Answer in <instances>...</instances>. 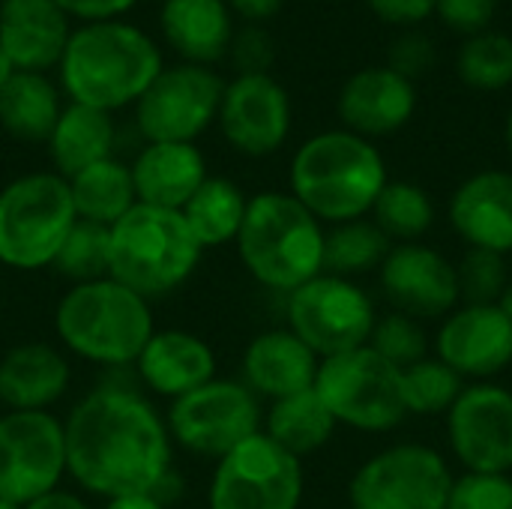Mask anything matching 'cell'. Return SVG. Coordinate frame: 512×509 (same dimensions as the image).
I'll return each instance as SVG.
<instances>
[{
  "label": "cell",
  "mask_w": 512,
  "mask_h": 509,
  "mask_svg": "<svg viewBox=\"0 0 512 509\" xmlns=\"http://www.w3.org/2000/svg\"><path fill=\"white\" fill-rule=\"evenodd\" d=\"M12 75H15V66H12V63H9V57L0 51V93H3V87L9 84V78H12Z\"/></svg>",
  "instance_id": "obj_48"
},
{
  "label": "cell",
  "mask_w": 512,
  "mask_h": 509,
  "mask_svg": "<svg viewBox=\"0 0 512 509\" xmlns=\"http://www.w3.org/2000/svg\"><path fill=\"white\" fill-rule=\"evenodd\" d=\"M63 105L57 78L15 72L0 93V129L21 144H45Z\"/></svg>",
  "instance_id": "obj_28"
},
{
  "label": "cell",
  "mask_w": 512,
  "mask_h": 509,
  "mask_svg": "<svg viewBox=\"0 0 512 509\" xmlns=\"http://www.w3.org/2000/svg\"><path fill=\"white\" fill-rule=\"evenodd\" d=\"M462 390L465 381L435 354L399 369V396L408 417H444Z\"/></svg>",
  "instance_id": "obj_34"
},
{
  "label": "cell",
  "mask_w": 512,
  "mask_h": 509,
  "mask_svg": "<svg viewBox=\"0 0 512 509\" xmlns=\"http://www.w3.org/2000/svg\"><path fill=\"white\" fill-rule=\"evenodd\" d=\"M72 27L57 0H0V51L15 72L57 69Z\"/></svg>",
  "instance_id": "obj_23"
},
{
  "label": "cell",
  "mask_w": 512,
  "mask_h": 509,
  "mask_svg": "<svg viewBox=\"0 0 512 509\" xmlns=\"http://www.w3.org/2000/svg\"><path fill=\"white\" fill-rule=\"evenodd\" d=\"M375 321V297L357 279L324 270L285 294V327L321 360L369 345Z\"/></svg>",
  "instance_id": "obj_9"
},
{
  "label": "cell",
  "mask_w": 512,
  "mask_h": 509,
  "mask_svg": "<svg viewBox=\"0 0 512 509\" xmlns=\"http://www.w3.org/2000/svg\"><path fill=\"white\" fill-rule=\"evenodd\" d=\"M129 168L138 204L165 210H183L210 177L201 147L183 141H144Z\"/></svg>",
  "instance_id": "obj_25"
},
{
  "label": "cell",
  "mask_w": 512,
  "mask_h": 509,
  "mask_svg": "<svg viewBox=\"0 0 512 509\" xmlns=\"http://www.w3.org/2000/svg\"><path fill=\"white\" fill-rule=\"evenodd\" d=\"M498 309L512 321V276L510 282H507V288H504V294H501V300H498Z\"/></svg>",
  "instance_id": "obj_49"
},
{
  "label": "cell",
  "mask_w": 512,
  "mask_h": 509,
  "mask_svg": "<svg viewBox=\"0 0 512 509\" xmlns=\"http://www.w3.org/2000/svg\"><path fill=\"white\" fill-rule=\"evenodd\" d=\"M78 222L69 180L54 171H24L0 186V267L12 273L51 270Z\"/></svg>",
  "instance_id": "obj_7"
},
{
  "label": "cell",
  "mask_w": 512,
  "mask_h": 509,
  "mask_svg": "<svg viewBox=\"0 0 512 509\" xmlns=\"http://www.w3.org/2000/svg\"><path fill=\"white\" fill-rule=\"evenodd\" d=\"M447 222L468 249L507 258L512 252L510 168H483L465 177L447 201Z\"/></svg>",
  "instance_id": "obj_21"
},
{
  "label": "cell",
  "mask_w": 512,
  "mask_h": 509,
  "mask_svg": "<svg viewBox=\"0 0 512 509\" xmlns=\"http://www.w3.org/2000/svg\"><path fill=\"white\" fill-rule=\"evenodd\" d=\"M225 78L213 66L165 63L150 90L135 102L132 120L141 141H183L198 138L216 126Z\"/></svg>",
  "instance_id": "obj_14"
},
{
  "label": "cell",
  "mask_w": 512,
  "mask_h": 509,
  "mask_svg": "<svg viewBox=\"0 0 512 509\" xmlns=\"http://www.w3.org/2000/svg\"><path fill=\"white\" fill-rule=\"evenodd\" d=\"M69 192L75 216L102 228H111L138 204L132 168L120 156L102 159L69 177Z\"/></svg>",
  "instance_id": "obj_31"
},
{
  "label": "cell",
  "mask_w": 512,
  "mask_h": 509,
  "mask_svg": "<svg viewBox=\"0 0 512 509\" xmlns=\"http://www.w3.org/2000/svg\"><path fill=\"white\" fill-rule=\"evenodd\" d=\"M165 423L174 450L216 462L261 432L264 402L240 378L216 375L204 387L168 402Z\"/></svg>",
  "instance_id": "obj_8"
},
{
  "label": "cell",
  "mask_w": 512,
  "mask_h": 509,
  "mask_svg": "<svg viewBox=\"0 0 512 509\" xmlns=\"http://www.w3.org/2000/svg\"><path fill=\"white\" fill-rule=\"evenodd\" d=\"M24 509H96L81 492H72V489H57L33 504H27Z\"/></svg>",
  "instance_id": "obj_46"
},
{
  "label": "cell",
  "mask_w": 512,
  "mask_h": 509,
  "mask_svg": "<svg viewBox=\"0 0 512 509\" xmlns=\"http://www.w3.org/2000/svg\"><path fill=\"white\" fill-rule=\"evenodd\" d=\"M315 393L336 426L363 435H384L408 420L399 396V369L381 360L369 345L321 360Z\"/></svg>",
  "instance_id": "obj_10"
},
{
  "label": "cell",
  "mask_w": 512,
  "mask_h": 509,
  "mask_svg": "<svg viewBox=\"0 0 512 509\" xmlns=\"http://www.w3.org/2000/svg\"><path fill=\"white\" fill-rule=\"evenodd\" d=\"M369 219L384 231L390 243H417L435 228L438 207L420 183L390 180L378 195Z\"/></svg>",
  "instance_id": "obj_32"
},
{
  "label": "cell",
  "mask_w": 512,
  "mask_h": 509,
  "mask_svg": "<svg viewBox=\"0 0 512 509\" xmlns=\"http://www.w3.org/2000/svg\"><path fill=\"white\" fill-rule=\"evenodd\" d=\"M216 126L234 153L267 159L288 144L294 105L282 81L270 72L234 75L231 81H225Z\"/></svg>",
  "instance_id": "obj_16"
},
{
  "label": "cell",
  "mask_w": 512,
  "mask_h": 509,
  "mask_svg": "<svg viewBox=\"0 0 512 509\" xmlns=\"http://www.w3.org/2000/svg\"><path fill=\"white\" fill-rule=\"evenodd\" d=\"M387 66L417 84V78H423L435 66V45H432V39L426 33L405 30L399 39L390 42Z\"/></svg>",
  "instance_id": "obj_41"
},
{
  "label": "cell",
  "mask_w": 512,
  "mask_h": 509,
  "mask_svg": "<svg viewBox=\"0 0 512 509\" xmlns=\"http://www.w3.org/2000/svg\"><path fill=\"white\" fill-rule=\"evenodd\" d=\"M324 237L327 225L288 189H264L249 195L234 249L255 285L285 297L324 273Z\"/></svg>",
  "instance_id": "obj_5"
},
{
  "label": "cell",
  "mask_w": 512,
  "mask_h": 509,
  "mask_svg": "<svg viewBox=\"0 0 512 509\" xmlns=\"http://www.w3.org/2000/svg\"><path fill=\"white\" fill-rule=\"evenodd\" d=\"M387 183L378 144L342 126L309 135L288 162V192L327 228L366 219Z\"/></svg>",
  "instance_id": "obj_3"
},
{
  "label": "cell",
  "mask_w": 512,
  "mask_h": 509,
  "mask_svg": "<svg viewBox=\"0 0 512 509\" xmlns=\"http://www.w3.org/2000/svg\"><path fill=\"white\" fill-rule=\"evenodd\" d=\"M57 6L75 21V24H90V21H111L123 18L138 6V0H57Z\"/></svg>",
  "instance_id": "obj_44"
},
{
  "label": "cell",
  "mask_w": 512,
  "mask_h": 509,
  "mask_svg": "<svg viewBox=\"0 0 512 509\" xmlns=\"http://www.w3.org/2000/svg\"><path fill=\"white\" fill-rule=\"evenodd\" d=\"M456 279H459L462 303H474V306L498 303L510 282L507 258L486 249H465V255L456 261Z\"/></svg>",
  "instance_id": "obj_38"
},
{
  "label": "cell",
  "mask_w": 512,
  "mask_h": 509,
  "mask_svg": "<svg viewBox=\"0 0 512 509\" xmlns=\"http://www.w3.org/2000/svg\"><path fill=\"white\" fill-rule=\"evenodd\" d=\"M417 105V84L393 72L387 63L354 72L336 96V114L342 120V129L369 141L405 129L417 114Z\"/></svg>",
  "instance_id": "obj_20"
},
{
  "label": "cell",
  "mask_w": 512,
  "mask_h": 509,
  "mask_svg": "<svg viewBox=\"0 0 512 509\" xmlns=\"http://www.w3.org/2000/svg\"><path fill=\"white\" fill-rule=\"evenodd\" d=\"M435 3L438 0H366V6L372 9V15H378L384 24L393 27H417L426 18L435 15Z\"/></svg>",
  "instance_id": "obj_43"
},
{
  "label": "cell",
  "mask_w": 512,
  "mask_h": 509,
  "mask_svg": "<svg viewBox=\"0 0 512 509\" xmlns=\"http://www.w3.org/2000/svg\"><path fill=\"white\" fill-rule=\"evenodd\" d=\"M390 240L384 231L366 216L342 225H330L324 237V270L345 276V279H360L366 273H378L390 252Z\"/></svg>",
  "instance_id": "obj_33"
},
{
  "label": "cell",
  "mask_w": 512,
  "mask_h": 509,
  "mask_svg": "<svg viewBox=\"0 0 512 509\" xmlns=\"http://www.w3.org/2000/svg\"><path fill=\"white\" fill-rule=\"evenodd\" d=\"M51 270L69 285L93 282L108 276V228L78 219L63 240Z\"/></svg>",
  "instance_id": "obj_36"
},
{
  "label": "cell",
  "mask_w": 512,
  "mask_h": 509,
  "mask_svg": "<svg viewBox=\"0 0 512 509\" xmlns=\"http://www.w3.org/2000/svg\"><path fill=\"white\" fill-rule=\"evenodd\" d=\"M321 357L285 324L255 333L240 354V381L264 402L312 390Z\"/></svg>",
  "instance_id": "obj_22"
},
{
  "label": "cell",
  "mask_w": 512,
  "mask_h": 509,
  "mask_svg": "<svg viewBox=\"0 0 512 509\" xmlns=\"http://www.w3.org/2000/svg\"><path fill=\"white\" fill-rule=\"evenodd\" d=\"M99 509H171V504L159 498L156 492H138V495H120V498L102 501Z\"/></svg>",
  "instance_id": "obj_47"
},
{
  "label": "cell",
  "mask_w": 512,
  "mask_h": 509,
  "mask_svg": "<svg viewBox=\"0 0 512 509\" xmlns=\"http://www.w3.org/2000/svg\"><path fill=\"white\" fill-rule=\"evenodd\" d=\"M162 69V45L144 27L111 18L75 24L54 72L66 102L117 114L135 108Z\"/></svg>",
  "instance_id": "obj_2"
},
{
  "label": "cell",
  "mask_w": 512,
  "mask_h": 509,
  "mask_svg": "<svg viewBox=\"0 0 512 509\" xmlns=\"http://www.w3.org/2000/svg\"><path fill=\"white\" fill-rule=\"evenodd\" d=\"M498 0H438L435 15L456 33L474 36L492 27Z\"/></svg>",
  "instance_id": "obj_42"
},
{
  "label": "cell",
  "mask_w": 512,
  "mask_h": 509,
  "mask_svg": "<svg viewBox=\"0 0 512 509\" xmlns=\"http://www.w3.org/2000/svg\"><path fill=\"white\" fill-rule=\"evenodd\" d=\"M453 471L441 450L402 441L369 456L348 480L351 509H444Z\"/></svg>",
  "instance_id": "obj_12"
},
{
  "label": "cell",
  "mask_w": 512,
  "mask_h": 509,
  "mask_svg": "<svg viewBox=\"0 0 512 509\" xmlns=\"http://www.w3.org/2000/svg\"><path fill=\"white\" fill-rule=\"evenodd\" d=\"M57 345L81 363L126 372L156 330L153 303L111 276L69 285L51 315Z\"/></svg>",
  "instance_id": "obj_4"
},
{
  "label": "cell",
  "mask_w": 512,
  "mask_h": 509,
  "mask_svg": "<svg viewBox=\"0 0 512 509\" xmlns=\"http://www.w3.org/2000/svg\"><path fill=\"white\" fill-rule=\"evenodd\" d=\"M132 372L150 399L174 402L219 375V354L204 336L186 327H156Z\"/></svg>",
  "instance_id": "obj_19"
},
{
  "label": "cell",
  "mask_w": 512,
  "mask_h": 509,
  "mask_svg": "<svg viewBox=\"0 0 512 509\" xmlns=\"http://www.w3.org/2000/svg\"><path fill=\"white\" fill-rule=\"evenodd\" d=\"M456 75L462 84L480 93L507 90L512 84V36L492 27L465 36L456 54Z\"/></svg>",
  "instance_id": "obj_35"
},
{
  "label": "cell",
  "mask_w": 512,
  "mask_h": 509,
  "mask_svg": "<svg viewBox=\"0 0 512 509\" xmlns=\"http://www.w3.org/2000/svg\"><path fill=\"white\" fill-rule=\"evenodd\" d=\"M66 480L81 495L111 501L162 492L174 477V441L165 411L132 384H99L63 417Z\"/></svg>",
  "instance_id": "obj_1"
},
{
  "label": "cell",
  "mask_w": 512,
  "mask_h": 509,
  "mask_svg": "<svg viewBox=\"0 0 512 509\" xmlns=\"http://www.w3.org/2000/svg\"><path fill=\"white\" fill-rule=\"evenodd\" d=\"M117 138H120V129H117L114 114H105L78 102H66L45 141L51 171L69 180L78 171L117 156Z\"/></svg>",
  "instance_id": "obj_27"
},
{
  "label": "cell",
  "mask_w": 512,
  "mask_h": 509,
  "mask_svg": "<svg viewBox=\"0 0 512 509\" xmlns=\"http://www.w3.org/2000/svg\"><path fill=\"white\" fill-rule=\"evenodd\" d=\"M72 390V357L54 342H18L0 357L6 411H51Z\"/></svg>",
  "instance_id": "obj_24"
},
{
  "label": "cell",
  "mask_w": 512,
  "mask_h": 509,
  "mask_svg": "<svg viewBox=\"0 0 512 509\" xmlns=\"http://www.w3.org/2000/svg\"><path fill=\"white\" fill-rule=\"evenodd\" d=\"M3 411H6V408H3V402H0V414H3Z\"/></svg>",
  "instance_id": "obj_52"
},
{
  "label": "cell",
  "mask_w": 512,
  "mask_h": 509,
  "mask_svg": "<svg viewBox=\"0 0 512 509\" xmlns=\"http://www.w3.org/2000/svg\"><path fill=\"white\" fill-rule=\"evenodd\" d=\"M375 276L390 309L417 321L444 318L462 303L456 261L423 240L393 243Z\"/></svg>",
  "instance_id": "obj_17"
},
{
  "label": "cell",
  "mask_w": 512,
  "mask_h": 509,
  "mask_svg": "<svg viewBox=\"0 0 512 509\" xmlns=\"http://www.w3.org/2000/svg\"><path fill=\"white\" fill-rule=\"evenodd\" d=\"M303 495V459L258 432L213 462L204 504L207 509H300Z\"/></svg>",
  "instance_id": "obj_11"
},
{
  "label": "cell",
  "mask_w": 512,
  "mask_h": 509,
  "mask_svg": "<svg viewBox=\"0 0 512 509\" xmlns=\"http://www.w3.org/2000/svg\"><path fill=\"white\" fill-rule=\"evenodd\" d=\"M201 258L180 210L135 204L108 228V276L150 303L186 288Z\"/></svg>",
  "instance_id": "obj_6"
},
{
  "label": "cell",
  "mask_w": 512,
  "mask_h": 509,
  "mask_svg": "<svg viewBox=\"0 0 512 509\" xmlns=\"http://www.w3.org/2000/svg\"><path fill=\"white\" fill-rule=\"evenodd\" d=\"M450 456L465 471L512 474V390L498 381L465 384L444 414Z\"/></svg>",
  "instance_id": "obj_15"
},
{
  "label": "cell",
  "mask_w": 512,
  "mask_h": 509,
  "mask_svg": "<svg viewBox=\"0 0 512 509\" xmlns=\"http://www.w3.org/2000/svg\"><path fill=\"white\" fill-rule=\"evenodd\" d=\"M336 429L339 426L327 411V405L321 402V396L315 393V387L264 405L261 432L297 459L324 450L333 441Z\"/></svg>",
  "instance_id": "obj_30"
},
{
  "label": "cell",
  "mask_w": 512,
  "mask_h": 509,
  "mask_svg": "<svg viewBox=\"0 0 512 509\" xmlns=\"http://www.w3.org/2000/svg\"><path fill=\"white\" fill-rule=\"evenodd\" d=\"M246 207H249V195L237 180L225 174H210L180 213L198 246L204 252H213V249L234 246L246 219Z\"/></svg>",
  "instance_id": "obj_29"
},
{
  "label": "cell",
  "mask_w": 512,
  "mask_h": 509,
  "mask_svg": "<svg viewBox=\"0 0 512 509\" xmlns=\"http://www.w3.org/2000/svg\"><path fill=\"white\" fill-rule=\"evenodd\" d=\"M0 509H21V507H15V504H9V501H3V498H0Z\"/></svg>",
  "instance_id": "obj_51"
},
{
  "label": "cell",
  "mask_w": 512,
  "mask_h": 509,
  "mask_svg": "<svg viewBox=\"0 0 512 509\" xmlns=\"http://www.w3.org/2000/svg\"><path fill=\"white\" fill-rule=\"evenodd\" d=\"M225 3L234 12V18H243L246 24H258V27L276 18L285 6V0H225Z\"/></svg>",
  "instance_id": "obj_45"
},
{
  "label": "cell",
  "mask_w": 512,
  "mask_h": 509,
  "mask_svg": "<svg viewBox=\"0 0 512 509\" xmlns=\"http://www.w3.org/2000/svg\"><path fill=\"white\" fill-rule=\"evenodd\" d=\"M432 354L465 384L495 381L512 366V321L498 303H459L441 318L432 336Z\"/></svg>",
  "instance_id": "obj_18"
},
{
  "label": "cell",
  "mask_w": 512,
  "mask_h": 509,
  "mask_svg": "<svg viewBox=\"0 0 512 509\" xmlns=\"http://www.w3.org/2000/svg\"><path fill=\"white\" fill-rule=\"evenodd\" d=\"M159 30L180 63L213 66L228 57L237 33L225 0H162Z\"/></svg>",
  "instance_id": "obj_26"
},
{
  "label": "cell",
  "mask_w": 512,
  "mask_h": 509,
  "mask_svg": "<svg viewBox=\"0 0 512 509\" xmlns=\"http://www.w3.org/2000/svg\"><path fill=\"white\" fill-rule=\"evenodd\" d=\"M66 480V432L54 411L0 414V498L27 507Z\"/></svg>",
  "instance_id": "obj_13"
},
{
  "label": "cell",
  "mask_w": 512,
  "mask_h": 509,
  "mask_svg": "<svg viewBox=\"0 0 512 509\" xmlns=\"http://www.w3.org/2000/svg\"><path fill=\"white\" fill-rule=\"evenodd\" d=\"M444 509H512V474L465 471L453 477Z\"/></svg>",
  "instance_id": "obj_39"
},
{
  "label": "cell",
  "mask_w": 512,
  "mask_h": 509,
  "mask_svg": "<svg viewBox=\"0 0 512 509\" xmlns=\"http://www.w3.org/2000/svg\"><path fill=\"white\" fill-rule=\"evenodd\" d=\"M228 57H231L237 75H261V72H270V66L276 60V45L264 27L246 24L243 30L234 33Z\"/></svg>",
  "instance_id": "obj_40"
},
{
  "label": "cell",
  "mask_w": 512,
  "mask_h": 509,
  "mask_svg": "<svg viewBox=\"0 0 512 509\" xmlns=\"http://www.w3.org/2000/svg\"><path fill=\"white\" fill-rule=\"evenodd\" d=\"M504 144H507V153H510L512 159V105L510 111H507V120H504Z\"/></svg>",
  "instance_id": "obj_50"
},
{
  "label": "cell",
  "mask_w": 512,
  "mask_h": 509,
  "mask_svg": "<svg viewBox=\"0 0 512 509\" xmlns=\"http://www.w3.org/2000/svg\"><path fill=\"white\" fill-rule=\"evenodd\" d=\"M369 348L381 360H387L390 366L405 369V366H411V363H417V360L432 354V339H429L423 321L390 309V312L378 315L372 339H369Z\"/></svg>",
  "instance_id": "obj_37"
}]
</instances>
